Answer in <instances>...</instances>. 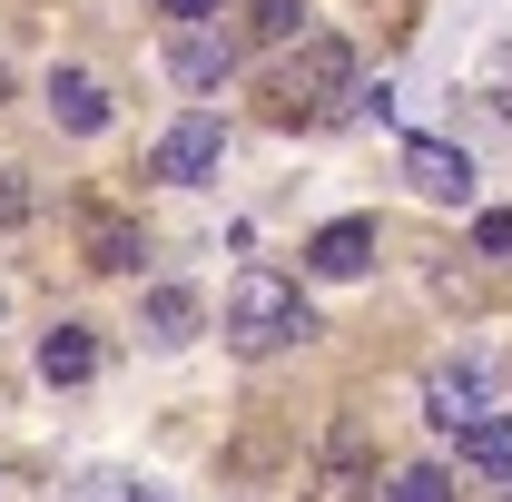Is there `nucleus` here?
I'll return each mask as SVG.
<instances>
[{
    "mask_svg": "<svg viewBox=\"0 0 512 502\" xmlns=\"http://www.w3.org/2000/svg\"><path fill=\"white\" fill-rule=\"evenodd\" d=\"M50 119H60L69 138H99V128H109V89H99L89 69H60V79H50Z\"/></svg>",
    "mask_w": 512,
    "mask_h": 502,
    "instance_id": "8",
    "label": "nucleus"
},
{
    "mask_svg": "<svg viewBox=\"0 0 512 502\" xmlns=\"http://www.w3.org/2000/svg\"><path fill=\"white\" fill-rule=\"evenodd\" d=\"M483 99L512 119V40H493V60H483Z\"/></svg>",
    "mask_w": 512,
    "mask_h": 502,
    "instance_id": "16",
    "label": "nucleus"
},
{
    "mask_svg": "<svg viewBox=\"0 0 512 502\" xmlns=\"http://www.w3.org/2000/svg\"><path fill=\"white\" fill-rule=\"evenodd\" d=\"M473 247H483V256H512V217H483V227H473Z\"/></svg>",
    "mask_w": 512,
    "mask_h": 502,
    "instance_id": "18",
    "label": "nucleus"
},
{
    "mask_svg": "<svg viewBox=\"0 0 512 502\" xmlns=\"http://www.w3.org/2000/svg\"><path fill=\"white\" fill-rule=\"evenodd\" d=\"M79 502H168V493H148V483H89Z\"/></svg>",
    "mask_w": 512,
    "mask_h": 502,
    "instance_id": "17",
    "label": "nucleus"
},
{
    "mask_svg": "<svg viewBox=\"0 0 512 502\" xmlns=\"http://www.w3.org/2000/svg\"><path fill=\"white\" fill-rule=\"evenodd\" d=\"M483 414H493V365H483V355H444V365H424V424L463 434V424H483Z\"/></svg>",
    "mask_w": 512,
    "mask_h": 502,
    "instance_id": "3",
    "label": "nucleus"
},
{
    "mask_svg": "<svg viewBox=\"0 0 512 502\" xmlns=\"http://www.w3.org/2000/svg\"><path fill=\"white\" fill-rule=\"evenodd\" d=\"M89 266H138V227L99 207V217H89Z\"/></svg>",
    "mask_w": 512,
    "mask_h": 502,
    "instance_id": "13",
    "label": "nucleus"
},
{
    "mask_svg": "<svg viewBox=\"0 0 512 502\" xmlns=\"http://www.w3.org/2000/svg\"><path fill=\"white\" fill-rule=\"evenodd\" d=\"M296 335H316L296 276H276V266H237V286H227V345H237V355H276V345H296Z\"/></svg>",
    "mask_w": 512,
    "mask_h": 502,
    "instance_id": "2",
    "label": "nucleus"
},
{
    "mask_svg": "<svg viewBox=\"0 0 512 502\" xmlns=\"http://www.w3.org/2000/svg\"><path fill=\"white\" fill-rule=\"evenodd\" d=\"M89 365H99L89 325H50V335H40V375L50 384H89Z\"/></svg>",
    "mask_w": 512,
    "mask_h": 502,
    "instance_id": "9",
    "label": "nucleus"
},
{
    "mask_svg": "<svg viewBox=\"0 0 512 502\" xmlns=\"http://www.w3.org/2000/svg\"><path fill=\"white\" fill-rule=\"evenodd\" d=\"M168 69H178V89H217V79L237 69V40H227V30H178V40H168Z\"/></svg>",
    "mask_w": 512,
    "mask_h": 502,
    "instance_id": "7",
    "label": "nucleus"
},
{
    "mask_svg": "<svg viewBox=\"0 0 512 502\" xmlns=\"http://www.w3.org/2000/svg\"><path fill=\"white\" fill-rule=\"evenodd\" d=\"M197 325H207V306H197L188 286H158L148 296V345H188Z\"/></svg>",
    "mask_w": 512,
    "mask_h": 502,
    "instance_id": "10",
    "label": "nucleus"
},
{
    "mask_svg": "<svg viewBox=\"0 0 512 502\" xmlns=\"http://www.w3.org/2000/svg\"><path fill=\"white\" fill-rule=\"evenodd\" d=\"M306 502H365V463H355V434L335 443V463H325L316 483H306Z\"/></svg>",
    "mask_w": 512,
    "mask_h": 502,
    "instance_id": "12",
    "label": "nucleus"
},
{
    "mask_svg": "<svg viewBox=\"0 0 512 502\" xmlns=\"http://www.w3.org/2000/svg\"><path fill=\"white\" fill-rule=\"evenodd\" d=\"M394 502H453V473L444 463H414V473H394Z\"/></svg>",
    "mask_w": 512,
    "mask_h": 502,
    "instance_id": "14",
    "label": "nucleus"
},
{
    "mask_svg": "<svg viewBox=\"0 0 512 502\" xmlns=\"http://www.w3.org/2000/svg\"><path fill=\"white\" fill-rule=\"evenodd\" d=\"M217 158H227V128L207 119V109H188V119L158 138V178H168V188H207Z\"/></svg>",
    "mask_w": 512,
    "mask_h": 502,
    "instance_id": "4",
    "label": "nucleus"
},
{
    "mask_svg": "<svg viewBox=\"0 0 512 502\" xmlns=\"http://www.w3.org/2000/svg\"><path fill=\"white\" fill-rule=\"evenodd\" d=\"M404 178H414V197H434V207H473V158L453 138H414L404 148Z\"/></svg>",
    "mask_w": 512,
    "mask_h": 502,
    "instance_id": "5",
    "label": "nucleus"
},
{
    "mask_svg": "<svg viewBox=\"0 0 512 502\" xmlns=\"http://www.w3.org/2000/svg\"><path fill=\"white\" fill-rule=\"evenodd\" d=\"M306 266H316V276H365V266H375V217H335V227H316Z\"/></svg>",
    "mask_w": 512,
    "mask_h": 502,
    "instance_id": "6",
    "label": "nucleus"
},
{
    "mask_svg": "<svg viewBox=\"0 0 512 502\" xmlns=\"http://www.w3.org/2000/svg\"><path fill=\"white\" fill-rule=\"evenodd\" d=\"M463 463H473V473H512V414L503 404H493L483 424H463Z\"/></svg>",
    "mask_w": 512,
    "mask_h": 502,
    "instance_id": "11",
    "label": "nucleus"
},
{
    "mask_svg": "<svg viewBox=\"0 0 512 502\" xmlns=\"http://www.w3.org/2000/svg\"><path fill=\"white\" fill-rule=\"evenodd\" d=\"M355 50L345 40H306V50H286V69H276V119L286 128H325V119H355Z\"/></svg>",
    "mask_w": 512,
    "mask_h": 502,
    "instance_id": "1",
    "label": "nucleus"
},
{
    "mask_svg": "<svg viewBox=\"0 0 512 502\" xmlns=\"http://www.w3.org/2000/svg\"><path fill=\"white\" fill-rule=\"evenodd\" d=\"M296 20H306V0H256V40H296Z\"/></svg>",
    "mask_w": 512,
    "mask_h": 502,
    "instance_id": "15",
    "label": "nucleus"
},
{
    "mask_svg": "<svg viewBox=\"0 0 512 502\" xmlns=\"http://www.w3.org/2000/svg\"><path fill=\"white\" fill-rule=\"evenodd\" d=\"M158 10H168V20H207L217 0H158Z\"/></svg>",
    "mask_w": 512,
    "mask_h": 502,
    "instance_id": "19",
    "label": "nucleus"
}]
</instances>
